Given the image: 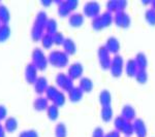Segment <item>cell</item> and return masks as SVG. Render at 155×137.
<instances>
[{"label": "cell", "mask_w": 155, "mask_h": 137, "mask_svg": "<svg viewBox=\"0 0 155 137\" xmlns=\"http://www.w3.org/2000/svg\"><path fill=\"white\" fill-rule=\"evenodd\" d=\"M48 14L45 11H39L34 18L33 24L31 27V38L34 41H38L41 39L44 32L46 31V24L48 21Z\"/></svg>", "instance_id": "obj_1"}, {"label": "cell", "mask_w": 155, "mask_h": 137, "mask_svg": "<svg viewBox=\"0 0 155 137\" xmlns=\"http://www.w3.org/2000/svg\"><path fill=\"white\" fill-rule=\"evenodd\" d=\"M48 62L52 66L57 68H64L68 65L69 58L64 51L61 49H53L48 55Z\"/></svg>", "instance_id": "obj_2"}, {"label": "cell", "mask_w": 155, "mask_h": 137, "mask_svg": "<svg viewBox=\"0 0 155 137\" xmlns=\"http://www.w3.org/2000/svg\"><path fill=\"white\" fill-rule=\"evenodd\" d=\"M113 22H114V14L107 11H104L101 14H98L97 17L92 19L91 25H92V28L94 30L99 31V30L109 28Z\"/></svg>", "instance_id": "obj_3"}, {"label": "cell", "mask_w": 155, "mask_h": 137, "mask_svg": "<svg viewBox=\"0 0 155 137\" xmlns=\"http://www.w3.org/2000/svg\"><path fill=\"white\" fill-rule=\"evenodd\" d=\"M55 3L58 4L57 12L62 18L72 14L74 9L78 7V5H79L78 0H57V1H55Z\"/></svg>", "instance_id": "obj_4"}, {"label": "cell", "mask_w": 155, "mask_h": 137, "mask_svg": "<svg viewBox=\"0 0 155 137\" xmlns=\"http://www.w3.org/2000/svg\"><path fill=\"white\" fill-rule=\"evenodd\" d=\"M31 62L35 65L38 70L44 71L48 67V56H46L45 52L41 48H35L31 53Z\"/></svg>", "instance_id": "obj_5"}, {"label": "cell", "mask_w": 155, "mask_h": 137, "mask_svg": "<svg viewBox=\"0 0 155 137\" xmlns=\"http://www.w3.org/2000/svg\"><path fill=\"white\" fill-rule=\"evenodd\" d=\"M124 66H125V62H124L123 56H121L120 54L114 55V57L112 58L111 66H110L111 74L114 78H120L123 73Z\"/></svg>", "instance_id": "obj_6"}, {"label": "cell", "mask_w": 155, "mask_h": 137, "mask_svg": "<svg viewBox=\"0 0 155 137\" xmlns=\"http://www.w3.org/2000/svg\"><path fill=\"white\" fill-rule=\"evenodd\" d=\"M97 59H98L99 65H101L102 69H104V70L106 69H110L112 57H111V53L106 48L104 44H102V46H101L97 49Z\"/></svg>", "instance_id": "obj_7"}, {"label": "cell", "mask_w": 155, "mask_h": 137, "mask_svg": "<svg viewBox=\"0 0 155 137\" xmlns=\"http://www.w3.org/2000/svg\"><path fill=\"white\" fill-rule=\"evenodd\" d=\"M55 83L62 91L68 92L74 87V79L68 76L65 72H58L55 76Z\"/></svg>", "instance_id": "obj_8"}, {"label": "cell", "mask_w": 155, "mask_h": 137, "mask_svg": "<svg viewBox=\"0 0 155 137\" xmlns=\"http://www.w3.org/2000/svg\"><path fill=\"white\" fill-rule=\"evenodd\" d=\"M101 5L97 1H87L83 6L84 16L88 18H95L98 14H101Z\"/></svg>", "instance_id": "obj_9"}, {"label": "cell", "mask_w": 155, "mask_h": 137, "mask_svg": "<svg viewBox=\"0 0 155 137\" xmlns=\"http://www.w3.org/2000/svg\"><path fill=\"white\" fill-rule=\"evenodd\" d=\"M114 23L119 28L126 29L131 25V17L126 11H118L114 14Z\"/></svg>", "instance_id": "obj_10"}, {"label": "cell", "mask_w": 155, "mask_h": 137, "mask_svg": "<svg viewBox=\"0 0 155 137\" xmlns=\"http://www.w3.org/2000/svg\"><path fill=\"white\" fill-rule=\"evenodd\" d=\"M37 71H38V69L36 68L35 65H34L32 62H30V63H28L25 66V70H24L25 81L29 84H33L35 83V81L37 79V78H38Z\"/></svg>", "instance_id": "obj_11"}, {"label": "cell", "mask_w": 155, "mask_h": 137, "mask_svg": "<svg viewBox=\"0 0 155 137\" xmlns=\"http://www.w3.org/2000/svg\"><path fill=\"white\" fill-rule=\"evenodd\" d=\"M84 72V66L81 62H74L67 68V74L71 79H78L81 78Z\"/></svg>", "instance_id": "obj_12"}, {"label": "cell", "mask_w": 155, "mask_h": 137, "mask_svg": "<svg viewBox=\"0 0 155 137\" xmlns=\"http://www.w3.org/2000/svg\"><path fill=\"white\" fill-rule=\"evenodd\" d=\"M127 4L128 2L126 0H110L106 3V7L107 11L112 12V14H116L118 11H125Z\"/></svg>", "instance_id": "obj_13"}, {"label": "cell", "mask_w": 155, "mask_h": 137, "mask_svg": "<svg viewBox=\"0 0 155 137\" xmlns=\"http://www.w3.org/2000/svg\"><path fill=\"white\" fill-rule=\"evenodd\" d=\"M132 124H134V134H136L137 137H147L148 128H147V125L143 119L137 118L132 122Z\"/></svg>", "instance_id": "obj_14"}, {"label": "cell", "mask_w": 155, "mask_h": 137, "mask_svg": "<svg viewBox=\"0 0 155 137\" xmlns=\"http://www.w3.org/2000/svg\"><path fill=\"white\" fill-rule=\"evenodd\" d=\"M104 46H106V48L109 49L110 53L114 54V55L119 54L120 49H121V44H120L119 39L114 35L107 37L106 42H104Z\"/></svg>", "instance_id": "obj_15"}, {"label": "cell", "mask_w": 155, "mask_h": 137, "mask_svg": "<svg viewBox=\"0 0 155 137\" xmlns=\"http://www.w3.org/2000/svg\"><path fill=\"white\" fill-rule=\"evenodd\" d=\"M85 16L83 12L80 11H74L68 16V24L74 28H79L84 24Z\"/></svg>", "instance_id": "obj_16"}, {"label": "cell", "mask_w": 155, "mask_h": 137, "mask_svg": "<svg viewBox=\"0 0 155 137\" xmlns=\"http://www.w3.org/2000/svg\"><path fill=\"white\" fill-rule=\"evenodd\" d=\"M121 116H123L126 121L134 122L137 119V110L131 104L127 103L124 104L121 108Z\"/></svg>", "instance_id": "obj_17"}, {"label": "cell", "mask_w": 155, "mask_h": 137, "mask_svg": "<svg viewBox=\"0 0 155 137\" xmlns=\"http://www.w3.org/2000/svg\"><path fill=\"white\" fill-rule=\"evenodd\" d=\"M33 86H34V91H35L38 95H41L42 93L46 92L47 88L49 87L48 79H47L46 76H44V75L38 76L35 81V83L33 84Z\"/></svg>", "instance_id": "obj_18"}, {"label": "cell", "mask_w": 155, "mask_h": 137, "mask_svg": "<svg viewBox=\"0 0 155 137\" xmlns=\"http://www.w3.org/2000/svg\"><path fill=\"white\" fill-rule=\"evenodd\" d=\"M67 95H68V99L71 102H79L83 99L84 92L82 91V89L79 86L76 87L74 86L72 88L67 92Z\"/></svg>", "instance_id": "obj_19"}, {"label": "cell", "mask_w": 155, "mask_h": 137, "mask_svg": "<svg viewBox=\"0 0 155 137\" xmlns=\"http://www.w3.org/2000/svg\"><path fill=\"white\" fill-rule=\"evenodd\" d=\"M124 71H125L126 75L128 78H134L137 72L139 71V67H137L134 59H128L124 66Z\"/></svg>", "instance_id": "obj_20"}, {"label": "cell", "mask_w": 155, "mask_h": 137, "mask_svg": "<svg viewBox=\"0 0 155 137\" xmlns=\"http://www.w3.org/2000/svg\"><path fill=\"white\" fill-rule=\"evenodd\" d=\"M49 105V100L47 99V97H44L41 95L37 96L33 101V108L37 111L47 110Z\"/></svg>", "instance_id": "obj_21"}, {"label": "cell", "mask_w": 155, "mask_h": 137, "mask_svg": "<svg viewBox=\"0 0 155 137\" xmlns=\"http://www.w3.org/2000/svg\"><path fill=\"white\" fill-rule=\"evenodd\" d=\"M79 87L82 89V91L84 93H90L93 90L94 87L93 81L90 78H88V76H82L79 79Z\"/></svg>", "instance_id": "obj_22"}, {"label": "cell", "mask_w": 155, "mask_h": 137, "mask_svg": "<svg viewBox=\"0 0 155 137\" xmlns=\"http://www.w3.org/2000/svg\"><path fill=\"white\" fill-rule=\"evenodd\" d=\"M63 51L68 55H74L77 52V44L74 40L71 37H65L64 39V42H63Z\"/></svg>", "instance_id": "obj_23"}, {"label": "cell", "mask_w": 155, "mask_h": 137, "mask_svg": "<svg viewBox=\"0 0 155 137\" xmlns=\"http://www.w3.org/2000/svg\"><path fill=\"white\" fill-rule=\"evenodd\" d=\"M134 61H136L139 69L146 70L147 67H148V58H147L146 54L144 52H139L134 57Z\"/></svg>", "instance_id": "obj_24"}, {"label": "cell", "mask_w": 155, "mask_h": 137, "mask_svg": "<svg viewBox=\"0 0 155 137\" xmlns=\"http://www.w3.org/2000/svg\"><path fill=\"white\" fill-rule=\"evenodd\" d=\"M18 125H19L18 119L14 118V116H8V118L4 119V124H3L4 129L8 133H12L14 131H16L18 129Z\"/></svg>", "instance_id": "obj_25"}, {"label": "cell", "mask_w": 155, "mask_h": 137, "mask_svg": "<svg viewBox=\"0 0 155 137\" xmlns=\"http://www.w3.org/2000/svg\"><path fill=\"white\" fill-rule=\"evenodd\" d=\"M114 116V110L113 107L111 105H107V106H101V118L104 122L106 123H109L110 121H112Z\"/></svg>", "instance_id": "obj_26"}, {"label": "cell", "mask_w": 155, "mask_h": 137, "mask_svg": "<svg viewBox=\"0 0 155 137\" xmlns=\"http://www.w3.org/2000/svg\"><path fill=\"white\" fill-rule=\"evenodd\" d=\"M98 100L99 103H101V106H107L111 105L112 103V94L109 90H102V91L99 93L98 96Z\"/></svg>", "instance_id": "obj_27"}, {"label": "cell", "mask_w": 155, "mask_h": 137, "mask_svg": "<svg viewBox=\"0 0 155 137\" xmlns=\"http://www.w3.org/2000/svg\"><path fill=\"white\" fill-rule=\"evenodd\" d=\"M11 19V12L9 9L3 2H0V23L7 24Z\"/></svg>", "instance_id": "obj_28"}, {"label": "cell", "mask_w": 155, "mask_h": 137, "mask_svg": "<svg viewBox=\"0 0 155 137\" xmlns=\"http://www.w3.org/2000/svg\"><path fill=\"white\" fill-rule=\"evenodd\" d=\"M57 31H58V23H57L56 19L49 18L46 24V33L53 35Z\"/></svg>", "instance_id": "obj_29"}, {"label": "cell", "mask_w": 155, "mask_h": 137, "mask_svg": "<svg viewBox=\"0 0 155 137\" xmlns=\"http://www.w3.org/2000/svg\"><path fill=\"white\" fill-rule=\"evenodd\" d=\"M47 116L52 121H55V119H58L59 116V106L55 105V104H50L47 108Z\"/></svg>", "instance_id": "obj_30"}, {"label": "cell", "mask_w": 155, "mask_h": 137, "mask_svg": "<svg viewBox=\"0 0 155 137\" xmlns=\"http://www.w3.org/2000/svg\"><path fill=\"white\" fill-rule=\"evenodd\" d=\"M54 135L55 137H66L67 136V128L65 124L60 122L55 126L54 129Z\"/></svg>", "instance_id": "obj_31"}, {"label": "cell", "mask_w": 155, "mask_h": 137, "mask_svg": "<svg viewBox=\"0 0 155 137\" xmlns=\"http://www.w3.org/2000/svg\"><path fill=\"white\" fill-rule=\"evenodd\" d=\"M12 30L8 24H1L0 25V42L5 41L11 36Z\"/></svg>", "instance_id": "obj_32"}, {"label": "cell", "mask_w": 155, "mask_h": 137, "mask_svg": "<svg viewBox=\"0 0 155 137\" xmlns=\"http://www.w3.org/2000/svg\"><path fill=\"white\" fill-rule=\"evenodd\" d=\"M145 20L150 26H155V9L152 7H149L145 11L144 14Z\"/></svg>", "instance_id": "obj_33"}, {"label": "cell", "mask_w": 155, "mask_h": 137, "mask_svg": "<svg viewBox=\"0 0 155 137\" xmlns=\"http://www.w3.org/2000/svg\"><path fill=\"white\" fill-rule=\"evenodd\" d=\"M41 42L42 48L51 49L52 46H53V44H54L53 35H51V34H48V33H45L44 35H42V37H41Z\"/></svg>", "instance_id": "obj_34"}, {"label": "cell", "mask_w": 155, "mask_h": 137, "mask_svg": "<svg viewBox=\"0 0 155 137\" xmlns=\"http://www.w3.org/2000/svg\"><path fill=\"white\" fill-rule=\"evenodd\" d=\"M136 79L139 84H145L148 81V78H149V75H148V72H147V69L146 70H143V69H139V71L137 72L136 74Z\"/></svg>", "instance_id": "obj_35"}, {"label": "cell", "mask_w": 155, "mask_h": 137, "mask_svg": "<svg viewBox=\"0 0 155 137\" xmlns=\"http://www.w3.org/2000/svg\"><path fill=\"white\" fill-rule=\"evenodd\" d=\"M65 102H66V97L65 95H64V93L62 91H60L59 90V92L57 93V95L55 96V98L53 99V101H52V103L55 104V105H57V106H63L64 104H65Z\"/></svg>", "instance_id": "obj_36"}, {"label": "cell", "mask_w": 155, "mask_h": 137, "mask_svg": "<svg viewBox=\"0 0 155 137\" xmlns=\"http://www.w3.org/2000/svg\"><path fill=\"white\" fill-rule=\"evenodd\" d=\"M120 133H123L126 137H129V136H131L132 134H134V124H132V122L127 121L125 123V125H124V127L122 128V130Z\"/></svg>", "instance_id": "obj_37"}, {"label": "cell", "mask_w": 155, "mask_h": 137, "mask_svg": "<svg viewBox=\"0 0 155 137\" xmlns=\"http://www.w3.org/2000/svg\"><path fill=\"white\" fill-rule=\"evenodd\" d=\"M126 122L127 121L121 116V114H120V116H117L114 119V128L116 129V130H118L119 132H121L122 128L124 127Z\"/></svg>", "instance_id": "obj_38"}, {"label": "cell", "mask_w": 155, "mask_h": 137, "mask_svg": "<svg viewBox=\"0 0 155 137\" xmlns=\"http://www.w3.org/2000/svg\"><path fill=\"white\" fill-rule=\"evenodd\" d=\"M18 137H39V134L34 129H28V130H23L20 132Z\"/></svg>", "instance_id": "obj_39"}, {"label": "cell", "mask_w": 155, "mask_h": 137, "mask_svg": "<svg viewBox=\"0 0 155 137\" xmlns=\"http://www.w3.org/2000/svg\"><path fill=\"white\" fill-rule=\"evenodd\" d=\"M53 39H54V44H56V46H61V44H63L65 37H64L62 32L57 31L56 33L53 34Z\"/></svg>", "instance_id": "obj_40"}, {"label": "cell", "mask_w": 155, "mask_h": 137, "mask_svg": "<svg viewBox=\"0 0 155 137\" xmlns=\"http://www.w3.org/2000/svg\"><path fill=\"white\" fill-rule=\"evenodd\" d=\"M104 128L101 126H97L94 128L93 132H92V136L91 137H104Z\"/></svg>", "instance_id": "obj_41"}, {"label": "cell", "mask_w": 155, "mask_h": 137, "mask_svg": "<svg viewBox=\"0 0 155 137\" xmlns=\"http://www.w3.org/2000/svg\"><path fill=\"white\" fill-rule=\"evenodd\" d=\"M6 114H7V109L4 105L0 104V121L6 119Z\"/></svg>", "instance_id": "obj_42"}, {"label": "cell", "mask_w": 155, "mask_h": 137, "mask_svg": "<svg viewBox=\"0 0 155 137\" xmlns=\"http://www.w3.org/2000/svg\"><path fill=\"white\" fill-rule=\"evenodd\" d=\"M104 137H121V133L116 130V129H114V130H111L109 131L107 133L104 135Z\"/></svg>", "instance_id": "obj_43"}, {"label": "cell", "mask_w": 155, "mask_h": 137, "mask_svg": "<svg viewBox=\"0 0 155 137\" xmlns=\"http://www.w3.org/2000/svg\"><path fill=\"white\" fill-rule=\"evenodd\" d=\"M5 129H4L3 124L0 123V137H5Z\"/></svg>", "instance_id": "obj_44"}, {"label": "cell", "mask_w": 155, "mask_h": 137, "mask_svg": "<svg viewBox=\"0 0 155 137\" xmlns=\"http://www.w3.org/2000/svg\"><path fill=\"white\" fill-rule=\"evenodd\" d=\"M41 3L44 6H49V5H51V4H52V0H41Z\"/></svg>", "instance_id": "obj_45"}, {"label": "cell", "mask_w": 155, "mask_h": 137, "mask_svg": "<svg viewBox=\"0 0 155 137\" xmlns=\"http://www.w3.org/2000/svg\"><path fill=\"white\" fill-rule=\"evenodd\" d=\"M142 3H143L144 5H148V4H151V1H150V0H142Z\"/></svg>", "instance_id": "obj_46"}, {"label": "cell", "mask_w": 155, "mask_h": 137, "mask_svg": "<svg viewBox=\"0 0 155 137\" xmlns=\"http://www.w3.org/2000/svg\"><path fill=\"white\" fill-rule=\"evenodd\" d=\"M151 7L155 9V0H152L151 1Z\"/></svg>", "instance_id": "obj_47"}, {"label": "cell", "mask_w": 155, "mask_h": 137, "mask_svg": "<svg viewBox=\"0 0 155 137\" xmlns=\"http://www.w3.org/2000/svg\"><path fill=\"white\" fill-rule=\"evenodd\" d=\"M0 25H1V23H0Z\"/></svg>", "instance_id": "obj_48"}]
</instances>
